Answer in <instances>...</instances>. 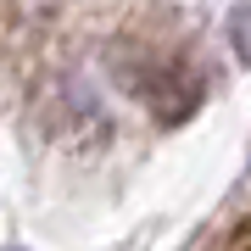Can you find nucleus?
Returning a JSON list of instances; mask_svg holds the SVG:
<instances>
[{"instance_id":"nucleus-2","label":"nucleus","mask_w":251,"mask_h":251,"mask_svg":"<svg viewBox=\"0 0 251 251\" xmlns=\"http://www.w3.org/2000/svg\"><path fill=\"white\" fill-rule=\"evenodd\" d=\"M229 34H234V50L251 62V0H240L234 6V17H229Z\"/></svg>"},{"instance_id":"nucleus-1","label":"nucleus","mask_w":251,"mask_h":251,"mask_svg":"<svg viewBox=\"0 0 251 251\" xmlns=\"http://www.w3.org/2000/svg\"><path fill=\"white\" fill-rule=\"evenodd\" d=\"M201 251H251V212H246V218H234V224L218 234L212 246H201Z\"/></svg>"}]
</instances>
